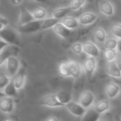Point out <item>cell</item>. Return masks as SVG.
<instances>
[{
    "label": "cell",
    "mask_w": 121,
    "mask_h": 121,
    "mask_svg": "<svg viewBox=\"0 0 121 121\" xmlns=\"http://www.w3.org/2000/svg\"><path fill=\"white\" fill-rule=\"evenodd\" d=\"M20 61L15 56H11L6 60V70L10 77H13L20 68Z\"/></svg>",
    "instance_id": "cell-2"
},
{
    "label": "cell",
    "mask_w": 121,
    "mask_h": 121,
    "mask_svg": "<svg viewBox=\"0 0 121 121\" xmlns=\"http://www.w3.org/2000/svg\"><path fill=\"white\" fill-rule=\"evenodd\" d=\"M19 52L20 49L18 48V46L9 44L7 47L0 51V66L5 62L9 56L17 55Z\"/></svg>",
    "instance_id": "cell-3"
},
{
    "label": "cell",
    "mask_w": 121,
    "mask_h": 121,
    "mask_svg": "<svg viewBox=\"0 0 121 121\" xmlns=\"http://www.w3.org/2000/svg\"><path fill=\"white\" fill-rule=\"evenodd\" d=\"M32 15L36 20H43L47 16V11L43 8H38L32 12Z\"/></svg>",
    "instance_id": "cell-29"
},
{
    "label": "cell",
    "mask_w": 121,
    "mask_h": 121,
    "mask_svg": "<svg viewBox=\"0 0 121 121\" xmlns=\"http://www.w3.org/2000/svg\"><path fill=\"white\" fill-rule=\"evenodd\" d=\"M65 106L70 113H71L73 115L76 116V117H83L86 111V108L83 107L79 102H76L73 100L68 102Z\"/></svg>",
    "instance_id": "cell-5"
},
{
    "label": "cell",
    "mask_w": 121,
    "mask_h": 121,
    "mask_svg": "<svg viewBox=\"0 0 121 121\" xmlns=\"http://www.w3.org/2000/svg\"><path fill=\"white\" fill-rule=\"evenodd\" d=\"M59 22V19L56 17H49V18H44L42 22V27L41 29H48L53 27L56 23Z\"/></svg>",
    "instance_id": "cell-25"
},
{
    "label": "cell",
    "mask_w": 121,
    "mask_h": 121,
    "mask_svg": "<svg viewBox=\"0 0 121 121\" xmlns=\"http://www.w3.org/2000/svg\"><path fill=\"white\" fill-rule=\"evenodd\" d=\"M10 2L14 5H19L20 4H22V0H10Z\"/></svg>",
    "instance_id": "cell-38"
},
{
    "label": "cell",
    "mask_w": 121,
    "mask_h": 121,
    "mask_svg": "<svg viewBox=\"0 0 121 121\" xmlns=\"http://www.w3.org/2000/svg\"><path fill=\"white\" fill-rule=\"evenodd\" d=\"M61 22H62L67 28L71 29V30L77 28L80 25L79 20H78L77 18H76V17H65L64 18H62Z\"/></svg>",
    "instance_id": "cell-21"
},
{
    "label": "cell",
    "mask_w": 121,
    "mask_h": 121,
    "mask_svg": "<svg viewBox=\"0 0 121 121\" xmlns=\"http://www.w3.org/2000/svg\"><path fill=\"white\" fill-rule=\"evenodd\" d=\"M13 82L15 84V86L18 91H20L25 85L26 81V67L24 66H20L19 70L16 75L13 76Z\"/></svg>",
    "instance_id": "cell-9"
},
{
    "label": "cell",
    "mask_w": 121,
    "mask_h": 121,
    "mask_svg": "<svg viewBox=\"0 0 121 121\" xmlns=\"http://www.w3.org/2000/svg\"><path fill=\"white\" fill-rule=\"evenodd\" d=\"M0 38L11 45H20V38L17 31L9 27V26L4 27L0 31Z\"/></svg>",
    "instance_id": "cell-1"
},
{
    "label": "cell",
    "mask_w": 121,
    "mask_h": 121,
    "mask_svg": "<svg viewBox=\"0 0 121 121\" xmlns=\"http://www.w3.org/2000/svg\"><path fill=\"white\" fill-rule=\"evenodd\" d=\"M111 33L114 35V37L117 39L121 38V23L120 22H117L114 23V25L111 27Z\"/></svg>",
    "instance_id": "cell-31"
},
{
    "label": "cell",
    "mask_w": 121,
    "mask_h": 121,
    "mask_svg": "<svg viewBox=\"0 0 121 121\" xmlns=\"http://www.w3.org/2000/svg\"><path fill=\"white\" fill-rule=\"evenodd\" d=\"M59 72L64 77H71V72H70V68L68 62H62L59 66Z\"/></svg>",
    "instance_id": "cell-28"
},
{
    "label": "cell",
    "mask_w": 121,
    "mask_h": 121,
    "mask_svg": "<svg viewBox=\"0 0 121 121\" xmlns=\"http://www.w3.org/2000/svg\"><path fill=\"white\" fill-rule=\"evenodd\" d=\"M59 1H61V0H59Z\"/></svg>",
    "instance_id": "cell-44"
},
{
    "label": "cell",
    "mask_w": 121,
    "mask_h": 121,
    "mask_svg": "<svg viewBox=\"0 0 121 121\" xmlns=\"http://www.w3.org/2000/svg\"><path fill=\"white\" fill-rule=\"evenodd\" d=\"M4 93L5 94L6 96H9V97H15L18 95V90L16 88L15 84L13 82V80L11 79L9 84L6 86V87L3 90Z\"/></svg>",
    "instance_id": "cell-20"
},
{
    "label": "cell",
    "mask_w": 121,
    "mask_h": 121,
    "mask_svg": "<svg viewBox=\"0 0 121 121\" xmlns=\"http://www.w3.org/2000/svg\"><path fill=\"white\" fill-rule=\"evenodd\" d=\"M42 20H34L25 23L23 25H19L18 31L22 33H32L37 31L40 30L42 27Z\"/></svg>",
    "instance_id": "cell-4"
},
{
    "label": "cell",
    "mask_w": 121,
    "mask_h": 121,
    "mask_svg": "<svg viewBox=\"0 0 121 121\" xmlns=\"http://www.w3.org/2000/svg\"><path fill=\"white\" fill-rule=\"evenodd\" d=\"M14 119L16 120V119H17V118H9V119H6V120H14Z\"/></svg>",
    "instance_id": "cell-43"
},
{
    "label": "cell",
    "mask_w": 121,
    "mask_h": 121,
    "mask_svg": "<svg viewBox=\"0 0 121 121\" xmlns=\"http://www.w3.org/2000/svg\"><path fill=\"white\" fill-rule=\"evenodd\" d=\"M4 96H6V95H5V94H4V91H3L2 90H0V98L4 97Z\"/></svg>",
    "instance_id": "cell-42"
},
{
    "label": "cell",
    "mask_w": 121,
    "mask_h": 121,
    "mask_svg": "<svg viewBox=\"0 0 121 121\" xmlns=\"http://www.w3.org/2000/svg\"><path fill=\"white\" fill-rule=\"evenodd\" d=\"M8 25H9V20L6 17L0 15V31Z\"/></svg>",
    "instance_id": "cell-35"
},
{
    "label": "cell",
    "mask_w": 121,
    "mask_h": 121,
    "mask_svg": "<svg viewBox=\"0 0 121 121\" xmlns=\"http://www.w3.org/2000/svg\"><path fill=\"white\" fill-rule=\"evenodd\" d=\"M118 45V39L116 38H108L104 42V49H116Z\"/></svg>",
    "instance_id": "cell-30"
},
{
    "label": "cell",
    "mask_w": 121,
    "mask_h": 121,
    "mask_svg": "<svg viewBox=\"0 0 121 121\" xmlns=\"http://www.w3.org/2000/svg\"><path fill=\"white\" fill-rule=\"evenodd\" d=\"M86 0H72L70 4V8H71V10L76 11L79 10L81 8H82L83 6L86 4Z\"/></svg>",
    "instance_id": "cell-32"
},
{
    "label": "cell",
    "mask_w": 121,
    "mask_h": 121,
    "mask_svg": "<svg viewBox=\"0 0 121 121\" xmlns=\"http://www.w3.org/2000/svg\"><path fill=\"white\" fill-rule=\"evenodd\" d=\"M11 81L10 76H8L6 75H0V90H4L6 87L9 81Z\"/></svg>",
    "instance_id": "cell-33"
},
{
    "label": "cell",
    "mask_w": 121,
    "mask_h": 121,
    "mask_svg": "<svg viewBox=\"0 0 121 121\" xmlns=\"http://www.w3.org/2000/svg\"><path fill=\"white\" fill-rule=\"evenodd\" d=\"M46 120L47 121H57V120H59V119L56 117H49V118H47Z\"/></svg>",
    "instance_id": "cell-40"
},
{
    "label": "cell",
    "mask_w": 121,
    "mask_h": 121,
    "mask_svg": "<svg viewBox=\"0 0 121 121\" xmlns=\"http://www.w3.org/2000/svg\"><path fill=\"white\" fill-rule=\"evenodd\" d=\"M94 36L95 40L99 42H104L106 40V37H107V34H106L105 30L104 28H102V27L96 28L94 32Z\"/></svg>",
    "instance_id": "cell-26"
},
{
    "label": "cell",
    "mask_w": 121,
    "mask_h": 121,
    "mask_svg": "<svg viewBox=\"0 0 121 121\" xmlns=\"http://www.w3.org/2000/svg\"><path fill=\"white\" fill-rule=\"evenodd\" d=\"M14 109V101L13 97L4 96L0 98V111L4 114H11Z\"/></svg>",
    "instance_id": "cell-8"
},
{
    "label": "cell",
    "mask_w": 121,
    "mask_h": 121,
    "mask_svg": "<svg viewBox=\"0 0 121 121\" xmlns=\"http://www.w3.org/2000/svg\"><path fill=\"white\" fill-rule=\"evenodd\" d=\"M98 18V15L95 13L92 12H86L82 13L79 17L78 20L81 25L83 26H87L90 24H92L93 22H95Z\"/></svg>",
    "instance_id": "cell-13"
},
{
    "label": "cell",
    "mask_w": 121,
    "mask_h": 121,
    "mask_svg": "<svg viewBox=\"0 0 121 121\" xmlns=\"http://www.w3.org/2000/svg\"><path fill=\"white\" fill-rule=\"evenodd\" d=\"M120 86L114 82H109L105 86L104 92L109 99H114L120 94Z\"/></svg>",
    "instance_id": "cell-11"
},
{
    "label": "cell",
    "mask_w": 121,
    "mask_h": 121,
    "mask_svg": "<svg viewBox=\"0 0 121 121\" xmlns=\"http://www.w3.org/2000/svg\"><path fill=\"white\" fill-rule=\"evenodd\" d=\"M94 108L99 113V114H104L106 113L110 108V104L108 99H101V100L98 101L94 106Z\"/></svg>",
    "instance_id": "cell-22"
},
{
    "label": "cell",
    "mask_w": 121,
    "mask_h": 121,
    "mask_svg": "<svg viewBox=\"0 0 121 121\" xmlns=\"http://www.w3.org/2000/svg\"><path fill=\"white\" fill-rule=\"evenodd\" d=\"M8 45H9V44H8L7 42H4V40H2V39L0 38V51L2 50V49H4L5 47H7Z\"/></svg>",
    "instance_id": "cell-37"
},
{
    "label": "cell",
    "mask_w": 121,
    "mask_h": 121,
    "mask_svg": "<svg viewBox=\"0 0 121 121\" xmlns=\"http://www.w3.org/2000/svg\"><path fill=\"white\" fill-rule=\"evenodd\" d=\"M53 30L55 32V33L56 35H58L61 38H68L71 34V30L66 27L62 22H59L58 23H56L53 27Z\"/></svg>",
    "instance_id": "cell-14"
},
{
    "label": "cell",
    "mask_w": 121,
    "mask_h": 121,
    "mask_svg": "<svg viewBox=\"0 0 121 121\" xmlns=\"http://www.w3.org/2000/svg\"><path fill=\"white\" fill-rule=\"evenodd\" d=\"M114 61H115V63H116V65H117V66L119 68V70L121 71V56H119V57H118L117 56V58L114 60Z\"/></svg>",
    "instance_id": "cell-36"
},
{
    "label": "cell",
    "mask_w": 121,
    "mask_h": 121,
    "mask_svg": "<svg viewBox=\"0 0 121 121\" xmlns=\"http://www.w3.org/2000/svg\"><path fill=\"white\" fill-rule=\"evenodd\" d=\"M70 10H71V8L66 7V8H58V9H56L55 10L52 12V17H56L57 19H62L69 13Z\"/></svg>",
    "instance_id": "cell-23"
},
{
    "label": "cell",
    "mask_w": 121,
    "mask_h": 121,
    "mask_svg": "<svg viewBox=\"0 0 121 121\" xmlns=\"http://www.w3.org/2000/svg\"><path fill=\"white\" fill-rule=\"evenodd\" d=\"M34 1L42 3V4H48V3L50 2V0H34Z\"/></svg>",
    "instance_id": "cell-41"
},
{
    "label": "cell",
    "mask_w": 121,
    "mask_h": 121,
    "mask_svg": "<svg viewBox=\"0 0 121 121\" xmlns=\"http://www.w3.org/2000/svg\"><path fill=\"white\" fill-rule=\"evenodd\" d=\"M97 67V61L95 57L88 56L84 63V70L88 76H92Z\"/></svg>",
    "instance_id": "cell-10"
},
{
    "label": "cell",
    "mask_w": 121,
    "mask_h": 121,
    "mask_svg": "<svg viewBox=\"0 0 121 121\" xmlns=\"http://www.w3.org/2000/svg\"><path fill=\"white\" fill-rule=\"evenodd\" d=\"M56 95L58 100L62 104H64V106L66 105L68 102H70V101L71 100V95L65 91H58L57 93H56Z\"/></svg>",
    "instance_id": "cell-24"
},
{
    "label": "cell",
    "mask_w": 121,
    "mask_h": 121,
    "mask_svg": "<svg viewBox=\"0 0 121 121\" xmlns=\"http://www.w3.org/2000/svg\"><path fill=\"white\" fill-rule=\"evenodd\" d=\"M99 11L107 17H111L114 14V7L109 0H102L99 4Z\"/></svg>",
    "instance_id": "cell-12"
},
{
    "label": "cell",
    "mask_w": 121,
    "mask_h": 121,
    "mask_svg": "<svg viewBox=\"0 0 121 121\" xmlns=\"http://www.w3.org/2000/svg\"><path fill=\"white\" fill-rule=\"evenodd\" d=\"M68 65H69L70 72H71V77L73 78H78L81 76L82 68L81 65L76 61V60H68Z\"/></svg>",
    "instance_id": "cell-17"
},
{
    "label": "cell",
    "mask_w": 121,
    "mask_h": 121,
    "mask_svg": "<svg viewBox=\"0 0 121 121\" xmlns=\"http://www.w3.org/2000/svg\"><path fill=\"white\" fill-rule=\"evenodd\" d=\"M106 72L109 76L114 78H121V71L117 66L114 60L108 61L106 64Z\"/></svg>",
    "instance_id": "cell-16"
},
{
    "label": "cell",
    "mask_w": 121,
    "mask_h": 121,
    "mask_svg": "<svg viewBox=\"0 0 121 121\" xmlns=\"http://www.w3.org/2000/svg\"><path fill=\"white\" fill-rule=\"evenodd\" d=\"M100 114L95 108H88L85 114L83 115L82 119L86 121H97L99 119Z\"/></svg>",
    "instance_id": "cell-18"
},
{
    "label": "cell",
    "mask_w": 121,
    "mask_h": 121,
    "mask_svg": "<svg viewBox=\"0 0 121 121\" xmlns=\"http://www.w3.org/2000/svg\"><path fill=\"white\" fill-rule=\"evenodd\" d=\"M117 49H105L104 52V58L106 61L114 60L117 58Z\"/></svg>",
    "instance_id": "cell-27"
},
{
    "label": "cell",
    "mask_w": 121,
    "mask_h": 121,
    "mask_svg": "<svg viewBox=\"0 0 121 121\" xmlns=\"http://www.w3.org/2000/svg\"><path fill=\"white\" fill-rule=\"evenodd\" d=\"M83 52H86L88 56L96 57L99 55V49L94 42H86L83 43Z\"/></svg>",
    "instance_id": "cell-15"
},
{
    "label": "cell",
    "mask_w": 121,
    "mask_h": 121,
    "mask_svg": "<svg viewBox=\"0 0 121 121\" xmlns=\"http://www.w3.org/2000/svg\"><path fill=\"white\" fill-rule=\"evenodd\" d=\"M71 51L74 52L76 55H79L81 52H83V44L80 43V42H76V43H74L72 46H71Z\"/></svg>",
    "instance_id": "cell-34"
},
{
    "label": "cell",
    "mask_w": 121,
    "mask_h": 121,
    "mask_svg": "<svg viewBox=\"0 0 121 121\" xmlns=\"http://www.w3.org/2000/svg\"><path fill=\"white\" fill-rule=\"evenodd\" d=\"M117 51L121 54V38L118 39V45H117Z\"/></svg>",
    "instance_id": "cell-39"
},
{
    "label": "cell",
    "mask_w": 121,
    "mask_h": 121,
    "mask_svg": "<svg viewBox=\"0 0 121 121\" xmlns=\"http://www.w3.org/2000/svg\"><path fill=\"white\" fill-rule=\"evenodd\" d=\"M95 95L91 91H83L81 94V95H80L79 103L83 107H85L86 109H88V108L91 107L93 105V104L95 102Z\"/></svg>",
    "instance_id": "cell-7"
},
{
    "label": "cell",
    "mask_w": 121,
    "mask_h": 121,
    "mask_svg": "<svg viewBox=\"0 0 121 121\" xmlns=\"http://www.w3.org/2000/svg\"><path fill=\"white\" fill-rule=\"evenodd\" d=\"M32 20H34V17L32 13L29 12L27 9L22 8L20 11V13H19V18H18L19 25H23V24L27 23V22H31Z\"/></svg>",
    "instance_id": "cell-19"
},
{
    "label": "cell",
    "mask_w": 121,
    "mask_h": 121,
    "mask_svg": "<svg viewBox=\"0 0 121 121\" xmlns=\"http://www.w3.org/2000/svg\"><path fill=\"white\" fill-rule=\"evenodd\" d=\"M40 104L43 106H47V107H62L64 104H62L60 101L58 100L56 94H49L47 95L46 96L42 98L40 101Z\"/></svg>",
    "instance_id": "cell-6"
}]
</instances>
